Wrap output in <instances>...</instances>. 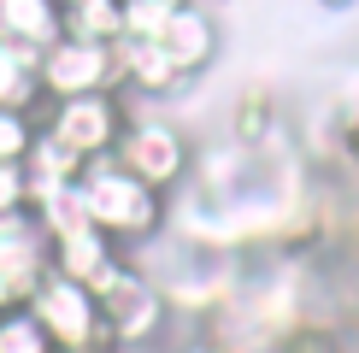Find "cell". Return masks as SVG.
<instances>
[{
    "label": "cell",
    "instance_id": "cell-1",
    "mask_svg": "<svg viewBox=\"0 0 359 353\" xmlns=\"http://www.w3.org/2000/svg\"><path fill=\"white\" fill-rule=\"evenodd\" d=\"M77 195H83L88 224H95L100 235H112L124 254H136V247L159 242V235L171 230V195H159V188H147L142 176H130L112 153L83 165Z\"/></svg>",
    "mask_w": 359,
    "mask_h": 353
},
{
    "label": "cell",
    "instance_id": "cell-2",
    "mask_svg": "<svg viewBox=\"0 0 359 353\" xmlns=\"http://www.w3.org/2000/svg\"><path fill=\"white\" fill-rule=\"evenodd\" d=\"M100 300V324H107V342L124 353V347H159L165 342V330H171V300H165V289H159V277L147 271V265L130 259L124 271L112 277L107 289L95 294Z\"/></svg>",
    "mask_w": 359,
    "mask_h": 353
},
{
    "label": "cell",
    "instance_id": "cell-3",
    "mask_svg": "<svg viewBox=\"0 0 359 353\" xmlns=\"http://www.w3.org/2000/svg\"><path fill=\"white\" fill-rule=\"evenodd\" d=\"M112 159L130 176H142L147 188H159V195H177L194 176V141L183 136V124H171V118H159V112H130Z\"/></svg>",
    "mask_w": 359,
    "mask_h": 353
},
{
    "label": "cell",
    "instance_id": "cell-4",
    "mask_svg": "<svg viewBox=\"0 0 359 353\" xmlns=\"http://www.w3.org/2000/svg\"><path fill=\"white\" fill-rule=\"evenodd\" d=\"M130 112H136L130 95L107 88V95H77V100H41L36 124L48 130L53 141H65L77 159H107L118 147V136H124Z\"/></svg>",
    "mask_w": 359,
    "mask_h": 353
},
{
    "label": "cell",
    "instance_id": "cell-5",
    "mask_svg": "<svg viewBox=\"0 0 359 353\" xmlns=\"http://www.w3.org/2000/svg\"><path fill=\"white\" fill-rule=\"evenodd\" d=\"M24 306L41 318V330L53 335V347H59V353L107 342V324H100V300H95V289L71 283V277H59V271L41 277V283L29 289V300H24Z\"/></svg>",
    "mask_w": 359,
    "mask_h": 353
},
{
    "label": "cell",
    "instance_id": "cell-6",
    "mask_svg": "<svg viewBox=\"0 0 359 353\" xmlns=\"http://www.w3.org/2000/svg\"><path fill=\"white\" fill-rule=\"evenodd\" d=\"M107 88H118V53L107 41L59 36L53 48H41V100H77Z\"/></svg>",
    "mask_w": 359,
    "mask_h": 353
},
{
    "label": "cell",
    "instance_id": "cell-7",
    "mask_svg": "<svg viewBox=\"0 0 359 353\" xmlns=\"http://www.w3.org/2000/svg\"><path fill=\"white\" fill-rule=\"evenodd\" d=\"M130 259H136V254H124V247H118L112 235H100L95 224L65 230V235H53V242H48V271L71 277V283H83V289H95V294L107 289Z\"/></svg>",
    "mask_w": 359,
    "mask_h": 353
},
{
    "label": "cell",
    "instance_id": "cell-8",
    "mask_svg": "<svg viewBox=\"0 0 359 353\" xmlns=\"http://www.w3.org/2000/svg\"><path fill=\"white\" fill-rule=\"evenodd\" d=\"M41 277H48V235H41V224L29 212L0 218V289L24 306Z\"/></svg>",
    "mask_w": 359,
    "mask_h": 353
},
{
    "label": "cell",
    "instance_id": "cell-9",
    "mask_svg": "<svg viewBox=\"0 0 359 353\" xmlns=\"http://www.w3.org/2000/svg\"><path fill=\"white\" fill-rule=\"evenodd\" d=\"M118 53V95H136V100H171L189 77L165 59L159 41H112Z\"/></svg>",
    "mask_w": 359,
    "mask_h": 353
},
{
    "label": "cell",
    "instance_id": "cell-10",
    "mask_svg": "<svg viewBox=\"0 0 359 353\" xmlns=\"http://www.w3.org/2000/svg\"><path fill=\"white\" fill-rule=\"evenodd\" d=\"M159 48H165V59L183 77H201L206 65L218 59V18L212 6H201V0H183V12L165 24V36H159Z\"/></svg>",
    "mask_w": 359,
    "mask_h": 353
},
{
    "label": "cell",
    "instance_id": "cell-11",
    "mask_svg": "<svg viewBox=\"0 0 359 353\" xmlns=\"http://www.w3.org/2000/svg\"><path fill=\"white\" fill-rule=\"evenodd\" d=\"M59 12H65L59 0H0V36L41 53V48H53V41L65 36Z\"/></svg>",
    "mask_w": 359,
    "mask_h": 353
},
{
    "label": "cell",
    "instance_id": "cell-12",
    "mask_svg": "<svg viewBox=\"0 0 359 353\" xmlns=\"http://www.w3.org/2000/svg\"><path fill=\"white\" fill-rule=\"evenodd\" d=\"M0 106H18V112L41 106V53L6 36H0Z\"/></svg>",
    "mask_w": 359,
    "mask_h": 353
},
{
    "label": "cell",
    "instance_id": "cell-13",
    "mask_svg": "<svg viewBox=\"0 0 359 353\" xmlns=\"http://www.w3.org/2000/svg\"><path fill=\"white\" fill-rule=\"evenodd\" d=\"M88 159H77L65 141H53L48 130H36V147H29V159H24V171H29V195H41V188H65V183H77Z\"/></svg>",
    "mask_w": 359,
    "mask_h": 353
},
{
    "label": "cell",
    "instance_id": "cell-14",
    "mask_svg": "<svg viewBox=\"0 0 359 353\" xmlns=\"http://www.w3.org/2000/svg\"><path fill=\"white\" fill-rule=\"evenodd\" d=\"M59 24H65V36L77 41H112L124 36V0H71L65 12H59Z\"/></svg>",
    "mask_w": 359,
    "mask_h": 353
},
{
    "label": "cell",
    "instance_id": "cell-15",
    "mask_svg": "<svg viewBox=\"0 0 359 353\" xmlns=\"http://www.w3.org/2000/svg\"><path fill=\"white\" fill-rule=\"evenodd\" d=\"M277 100L271 95H242L236 100V112H230V141L236 147H265V141H277Z\"/></svg>",
    "mask_w": 359,
    "mask_h": 353
},
{
    "label": "cell",
    "instance_id": "cell-16",
    "mask_svg": "<svg viewBox=\"0 0 359 353\" xmlns=\"http://www.w3.org/2000/svg\"><path fill=\"white\" fill-rule=\"evenodd\" d=\"M271 353H353L348 347V330L330 318H294L289 330L271 342Z\"/></svg>",
    "mask_w": 359,
    "mask_h": 353
},
{
    "label": "cell",
    "instance_id": "cell-17",
    "mask_svg": "<svg viewBox=\"0 0 359 353\" xmlns=\"http://www.w3.org/2000/svg\"><path fill=\"white\" fill-rule=\"evenodd\" d=\"M0 353H59V347L29 306H12V312H0Z\"/></svg>",
    "mask_w": 359,
    "mask_h": 353
},
{
    "label": "cell",
    "instance_id": "cell-18",
    "mask_svg": "<svg viewBox=\"0 0 359 353\" xmlns=\"http://www.w3.org/2000/svg\"><path fill=\"white\" fill-rule=\"evenodd\" d=\"M177 12H183V0H124V36L118 41H159Z\"/></svg>",
    "mask_w": 359,
    "mask_h": 353
},
{
    "label": "cell",
    "instance_id": "cell-19",
    "mask_svg": "<svg viewBox=\"0 0 359 353\" xmlns=\"http://www.w3.org/2000/svg\"><path fill=\"white\" fill-rule=\"evenodd\" d=\"M36 112H18V106H0V165H24L29 147H36Z\"/></svg>",
    "mask_w": 359,
    "mask_h": 353
},
{
    "label": "cell",
    "instance_id": "cell-20",
    "mask_svg": "<svg viewBox=\"0 0 359 353\" xmlns=\"http://www.w3.org/2000/svg\"><path fill=\"white\" fill-rule=\"evenodd\" d=\"M29 212V171L24 165H0V218Z\"/></svg>",
    "mask_w": 359,
    "mask_h": 353
},
{
    "label": "cell",
    "instance_id": "cell-21",
    "mask_svg": "<svg viewBox=\"0 0 359 353\" xmlns=\"http://www.w3.org/2000/svg\"><path fill=\"white\" fill-rule=\"evenodd\" d=\"M171 353H230V347H224V342H218L212 330H194L189 342H183V347H171Z\"/></svg>",
    "mask_w": 359,
    "mask_h": 353
},
{
    "label": "cell",
    "instance_id": "cell-22",
    "mask_svg": "<svg viewBox=\"0 0 359 353\" xmlns=\"http://www.w3.org/2000/svg\"><path fill=\"white\" fill-rule=\"evenodd\" d=\"M71 353H118L112 342H95V347H71Z\"/></svg>",
    "mask_w": 359,
    "mask_h": 353
},
{
    "label": "cell",
    "instance_id": "cell-23",
    "mask_svg": "<svg viewBox=\"0 0 359 353\" xmlns=\"http://www.w3.org/2000/svg\"><path fill=\"white\" fill-rule=\"evenodd\" d=\"M318 6H330V12H348V6H359V0H318Z\"/></svg>",
    "mask_w": 359,
    "mask_h": 353
},
{
    "label": "cell",
    "instance_id": "cell-24",
    "mask_svg": "<svg viewBox=\"0 0 359 353\" xmlns=\"http://www.w3.org/2000/svg\"><path fill=\"white\" fill-rule=\"evenodd\" d=\"M12 306H18V300H12V294H6V289H0V312H12Z\"/></svg>",
    "mask_w": 359,
    "mask_h": 353
},
{
    "label": "cell",
    "instance_id": "cell-25",
    "mask_svg": "<svg viewBox=\"0 0 359 353\" xmlns=\"http://www.w3.org/2000/svg\"><path fill=\"white\" fill-rule=\"evenodd\" d=\"M124 353H171V347H124Z\"/></svg>",
    "mask_w": 359,
    "mask_h": 353
},
{
    "label": "cell",
    "instance_id": "cell-26",
    "mask_svg": "<svg viewBox=\"0 0 359 353\" xmlns=\"http://www.w3.org/2000/svg\"><path fill=\"white\" fill-rule=\"evenodd\" d=\"M201 6H224V0H201Z\"/></svg>",
    "mask_w": 359,
    "mask_h": 353
},
{
    "label": "cell",
    "instance_id": "cell-27",
    "mask_svg": "<svg viewBox=\"0 0 359 353\" xmlns=\"http://www.w3.org/2000/svg\"><path fill=\"white\" fill-rule=\"evenodd\" d=\"M59 6H71V0H59Z\"/></svg>",
    "mask_w": 359,
    "mask_h": 353
}]
</instances>
